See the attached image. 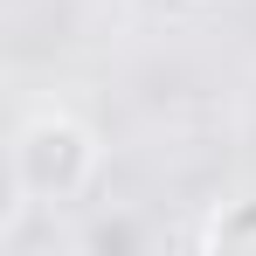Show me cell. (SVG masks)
Segmentation results:
<instances>
[{"label":"cell","instance_id":"1","mask_svg":"<svg viewBox=\"0 0 256 256\" xmlns=\"http://www.w3.org/2000/svg\"><path fill=\"white\" fill-rule=\"evenodd\" d=\"M97 180V138L62 111L28 118L14 138V201L21 208H62Z\"/></svg>","mask_w":256,"mask_h":256},{"label":"cell","instance_id":"2","mask_svg":"<svg viewBox=\"0 0 256 256\" xmlns=\"http://www.w3.org/2000/svg\"><path fill=\"white\" fill-rule=\"evenodd\" d=\"M201 250H256V201H236L201 228Z\"/></svg>","mask_w":256,"mask_h":256},{"label":"cell","instance_id":"3","mask_svg":"<svg viewBox=\"0 0 256 256\" xmlns=\"http://www.w3.org/2000/svg\"><path fill=\"white\" fill-rule=\"evenodd\" d=\"M84 250L90 256H125V250H146V228H138V222H97V228H90L84 236Z\"/></svg>","mask_w":256,"mask_h":256}]
</instances>
